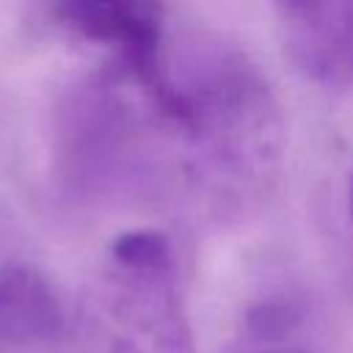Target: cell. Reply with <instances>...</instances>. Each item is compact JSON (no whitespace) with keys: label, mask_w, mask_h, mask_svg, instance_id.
Returning a JSON list of instances; mask_svg holds the SVG:
<instances>
[{"label":"cell","mask_w":353,"mask_h":353,"mask_svg":"<svg viewBox=\"0 0 353 353\" xmlns=\"http://www.w3.org/2000/svg\"><path fill=\"white\" fill-rule=\"evenodd\" d=\"M55 19L77 39L110 47L160 108L168 94L163 63V0H55Z\"/></svg>","instance_id":"cell-1"},{"label":"cell","mask_w":353,"mask_h":353,"mask_svg":"<svg viewBox=\"0 0 353 353\" xmlns=\"http://www.w3.org/2000/svg\"><path fill=\"white\" fill-rule=\"evenodd\" d=\"M110 331L105 353H193V334L174 290V273L110 268Z\"/></svg>","instance_id":"cell-2"},{"label":"cell","mask_w":353,"mask_h":353,"mask_svg":"<svg viewBox=\"0 0 353 353\" xmlns=\"http://www.w3.org/2000/svg\"><path fill=\"white\" fill-rule=\"evenodd\" d=\"M69 314L55 284L28 262L0 265V345L39 347L63 339Z\"/></svg>","instance_id":"cell-3"},{"label":"cell","mask_w":353,"mask_h":353,"mask_svg":"<svg viewBox=\"0 0 353 353\" xmlns=\"http://www.w3.org/2000/svg\"><path fill=\"white\" fill-rule=\"evenodd\" d=\"M292 58L320 85L353 88V0H325L317 14L295 22Z\"/></svg>","instance_id":"cell-4"},{"label":"cell","mask_w":353,"mask_h":353,"mask_svg":"<svg viewBox=\"0 0 353 353\" xmlns=\"http://www.w3.org/2000/svg\"><path fill=\"white\" fill-rule=\"evenodd\" d=\"M110 268L132 273H174V248L163 232L132 229L121 232L108 248Z\"/></svg>","instance_id":"cell-5"},{"label":"cell","mask_w":353,"mask_h":353,"mask_svg":"<svg viewBox=\"0 0 353 353\" xmlns=\"http://www.w3.org/2000/svg\"><path fill=\"white\" fill-rule=\"evenodd\" d=\"M229 353H312L301 345H292V342H259V339H248L237 347H232Z\"/></svg>","instance_id":"cell-6"},{"label":"cell","mask_w":353,"mask_h":353,"mask_svg":"<svg viewBox=\"0 0 353 353\" xmlns=\"http://www.w3.org/2000/svg\"><path fill=\"white\" fill-rule=\"evenodd\" d=\"M276 3H279L281 14H284L290 22H303V19H309L312 14H317L325 0H276Z\"/></svg>","instance_id":"cell-7"},{"label":"cell","mask_w":353,"mask_h":353,"mask_svg":"<svg viewBox=\"0 0 353 353\" xmlns=\"http://www.w3.org/2000/svg\"><path fill=\"white\" fill-rule=\"evenodd\" d=\"M347 196H350V212H353V174H350V190H347Z\"/></svg>","instance_id":"cell-8"}]
</instances>
